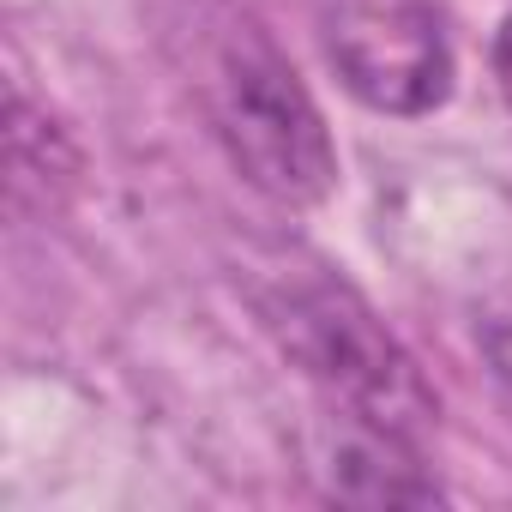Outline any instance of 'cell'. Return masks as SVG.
<instances>
[{"mask_svg":"<svg viewBox=\"0 0 512 512\" xmlns=\"http://www.w3.org/2000/svg\"><path fill=\"white\" fill-rule=\"evenodd\" d=\"M205 109L235 175L278 205H320L338 187V151L320 103L278 43L253 25H235L205 79Z\"/></svg>","mask_w":512,"mask_h":512,"instance_id":"obj_1","label":"cell"},{"mask_svg":"<svg viewBox=\"0 0 512 512\" xmlns=\"http://www.w3.org/2000/svg\"><path fill=\"white\" fill-rule=\"evenodd\" d=\"M266 326L278 350L326 392V404L356 410L380 428L422 440L440 422V398L416 356L386 332V320L338 278H296L266 296Z\"/></svg>","mask_w":512,"mask_h":512,"instance_id":"obj_2","label":"cell"},{"mask_svg":"<svg viewBox=\"0 0 512 512\" xmlns=\"http://www.w3.org/2000/svg\"><path fill=\"white\" fill-rule=\"evenodd\" d=\"M332 73L374 115H434L452 97V43L428 0H332L320 19Z\"/></svg>","mask_w":512,"mask_h":512,"instance_id":"obj_3","label":"cell"},{"mask_svg":"<svg viewBox=\"0 0 512 512\" xmlns=\"http://www.w3.org/2000/svg\"><path fill=\"white\" fill-rule=\"evenodd\" d=\"M302 452H308L314 488L338 506H440L446 500V488L428 476L416 440L398 428H380L356 410L326 404L308 422Z\"/></svg>","mask_w":512,"mask_h":512,"instance_id":"obj_4","label":"cell"},{"mask_svg":"<svg viewBox=\"0 0 512 512\" xmlns=\"http://www.w3.org/2000/svg\"><path fill=\"white\" fill-rule=\"evenodd\" d=\"M79 181V145L67 139V127L31 103L25 85H13L7 97V199L13 211H55Z\"/></svg>","mask_w":512,"mask_h":512,"instance_id":"obj_5","label":"cell"},{"mask_svg":"<svg viewBox=\"0 0 512 512\" xmlns=\"http://www.w3.org/2000/svg\"><path fill=\"white\" fill-rule=\"evenodd\" d=\"M476 344H482L494 380L512 392V302H506V308H488V314L476 320Z\"/></svg>","mask_w":512,"mask_h":512,"instance_id":"obj_6","label":"cell"},{"mask_svg":"<svg viewBox=\"0 0 512 512\" xmlns=\"http://www.w3.org/2000/svg\"><path fill=\"white\" fill-rule=\"evenodd\" d=\"M494 85H500V97H506V109H512V13H506L500 31H494Z\"/></svg>","mask_w":512,"mask_h":512,"instance_id":"obj_7","label":"cell"}]
</instances>
